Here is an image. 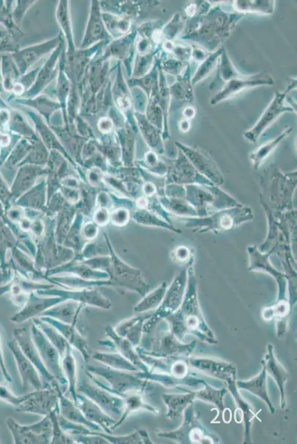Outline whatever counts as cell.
<instances>
[{
    "instance_id": "obj_1",
    "label": "cell",
    "mask_w": 297,
    "mask_h": 444,
    "mask_svg": "<svg viewBox=\"0 0 297 444\" xmlns=\"http://www.w3.org/2000/svg\"><path fill=\"white\" fill-rule=\"evenodd\" d=\"M183 299L181 309L168 317L173 334L181 340L185 334L192 332L202 339L214 343L213 333L206 325L198 305L195 287L188 289Z\"/></svg>"
},
{
    "instance_id": "obj_2",
    "label": "cell",
    "mask_w": 297,
    "mask_h": 444,
    "mask_svg": "<svg viewBox=\"0 0 297 444\" xmlns=\"http://www.w3.org/2000/svg\"><path fill=\"white\" fill-rule=\"evenodd\" d=\"M86 373L96 385L121 398L132 392L144 393L148 385V380L137 374H128L108 367L89 366Z\"/></svg>"
},
{
    "instance_id": "obj_3",
    "label": "cell",
    "mask_w": 297,
    "mask_h": 444,
    "mask_svg": "<svg viewBox=\"0 0 297 444\" xmlns=\"http://www.w3.org/2000/svg\"><path fill=\"white\" fill-rule=\"evenodd\" d=\"M31 331L32 339L45 367L47 371L57 380L61 391L65 393L68 387V383L61 367V359L58 350L47 339L43 331L33 323Z\"/></svg>"
},
{
    "instance_id": "obj_4",
    "label": "cell",
    "mask_w": 297,
    "mask_h": 444,
    "mask_svg": "<svg viewBox=\"0 0 297 444\" xmlns=\"http://www.w3.org/2000/svg\"><path fill=\"white\" fill-rule=\"evenodd\" d=\"M6 425L16 444L51 443L52 422L49 415L44 416L39 422L29 426H22L10 417Z\"/></svg>"
},
{
    "instance_id": "obj_5",
    "label": "cell",
    "mask_w": 297,
    "mask_h": 444,
    "mask_svg": "<svg viewBox=\"0 0 297 444\" xmlns=\"http://www.w3.org/2000/svg\"><path fill=\"white\" fill-rule=\"evenodd\" d=\"M52 388H43L24 393L18 397L16 410L43 416L48 415L59 405V392Z\"/></svg>"
},
{
    "instance_id": "obj_6",
    "label": "cell",
    "mask_w": 297,
    "mask_h": 444,
    "mask_svg": "<svg viewBox=\"0 0 297 444\" xmlns=\"http://www.w3.org/2000/svg\"><path fill=\"white\" fill-rule=\"evenodd\" d=\"M14 336L24 355L38 369L44 388H52L56 391H61L57 380L47 371L45 367L32 339L31 330L27 327L16 329L14 331Z\"/></svg>"
},
{
    "instance_id": "obj_7",
    "label": "cell",
    "mask_w": 297,
    "mask_h": 444,
    "mask_svg": "<svg viewBox=\"0 0 297 444\" xmlns=\"http://www.w3.org/2000/svg\"><path fill=\"white\" fill-rule=\"evenodd\" d=\"M77 392L91 399L109 416L115 419L121 417L125 410L123 399L97 385L84 380L79 385ZM118 422V421H117Z\"/></svg>"
},
{
    "instance_id": "obj_8",
    "label": "cell",
    "mask_w": 297,
    "mask_h": 444,
    "mask_svg": "<svg viewBox=\"0 0 297 444\" xmlns=\"http://www.w3.org/2000/svg\"><path fill=\"white\" fill-rule=\"evenodd\" d=\"M8 346L13 354L18 372L22 380V388L24 393L32 392L31 390H40L44 388L42 377L38 369L24 355L15 339L8 343Z\"/></svg>"
},
{
    "instance_id": "obj_9",
    "label": "cell",
    "mask_w": 297,
    "mask_h": 444,
    "mask_svg": "<svg viewBox=\"0 0 297 444\" xmlns=\"http://www.w3.org/2000/svg\"><path fill=\"white\" fill-rule=\"evenodd\" d=\"M286 94L276 92L273 101L271 102L262 117L254 128L244 133V138L251 142H256L265 130L284 112L293 111L292 108L284 105Z\"/></svg>"
},
{
    "instance_id": "obj_10",
    "label": "cell",
    "mask_w": 297,
    "mask_h": 444,
    "mask_svg": "<svg viewBox=\"0 0 297 444\" xmlns=\"http://www.w3.org/2000/svg\"><path fill=\"white\" fill-rule=\"evenodd\" d=\"M274 84L275 80L267 73H259L256 76L246 78L239 77L232 79L227 82L224 89L213 98L211 104L215 105L246 89H252L259 85H271Z\"/></svg>"
},
{
    "instance_id": "obj_11",
    "label": "cell",
    "mask_w": 297,
    "mask_h": 444,
    "mask_svg": "<svg viewBox=\"0 0 297 444\" xmlns=\"http://www.w3.org/2000/svg\"><path fill=\"white\" fill-rule=\"evenodd\" d=\"M105 332L109 339L99 341V343L126 357L128 361L144 373L150 371V369L142 360L139 354L134 350L133 345L130 341L118 335L112 326L109 325L105 327Z\"/></svg>"
},
{
    "instance_id": "obj_12",
    "label": "cell",
    "mask_w": 297,
    "mask_h": 444,
    "mask_svg": "<svg viewBox=\"0 0 297 444\" xmlns=\"http://www.w3.org/2000/svg\"><path fill=\"white\" fill-rule=\"evenodd\" d=\"M40 318L44 322L55 327L67 340L72 348L78 350L86 363L90 362L91 352L89 344L77 327L61 323L60 320L46 316H41Z\"/></svg>"
},
{
    "instance_id": "obj_13",
    "label": "cell",
    "mask_w": 297,
    "mask_h": 444,
    "mask_svg": "<svg viewBox=\"0 0 297 444\" xmlns=\"http://www.w3.org/2000/svg\"><path fill=\"white\" fill-rule=\"evenodd\" d=\"M76 404L89 422L100 427L103 429L104 433L109 435L113 434L111 428L116 424L117 421L107 415L91 399L84 396L82 393L78 392Z\"/></svg>"
},
{
    "instance_id": "obj_14",
    "label": "cell",
    "mask_w": 297,
    "mask_h": 444,
    "mask_svg": "<svg viewBox=\"0 0 297 444\" xmlns=\"http://www.w3.org/2000/svg\"><path fill=\"white\" fill-rule=\"evenodd\" d=\"M185 412L187 413H185V422L179 429L169 434H159V436L182 441V443H185V441L203 443L204 436L201 429L195 425L193 407L188 406Z\"/></svg>"
},
{
    "instance_id": "obj_15",
    "label": "cell",
    "mask_w": 297,
    "mask_h": 444,
    "mask_svg": "<svg viewBox=\"0 0 297 444\" xmlns=\"http://www.w3.org/2000/svg\"><path fill=\"white\" fill-rule=\"evenodd\" d=\"M65 300L61 298L56 299H40L32 295L29 302L23 307V309L10 318L12 323L20 324L36 316H40L44 312L54 306L55 305L63 302Z\"/></svg>"
},
{
    "instance_id": "obj_16",
    "label": "cell",
    "mask_w": 297,
    "mask_h": 444,
    "mask_svg": "<svg viewBox=\"0 0 297 444\" xmlns=\"http://www.w3.org/2000/svg\"><path fill=\"white\" fill-rule=\"evenodd\" d=\"M84 306L85 305L76 302H67L65 304L50 308L40 317L46 316L60 320L61 323L76 326L84 334V330L81 328V325H79V316Z\"/></svg>"
},
{
    "instance_id": "obj_17",
    "label": "cell",
    "mask_w": 297,
    "mask_h": 444,
    "mask_svg": "<svg viewBox=\"0 0 297 444\" xmlns=\"http://www.w3.org/2000/svg\"><path fill=\"white\" fill-rule=\"evenodd\" d=\"M191 365L197 369L213 377L228 381L235 379L236 370L231 364L224 362H220L209 359H191Z\"/></svg>"
},
{
    "instance_id": "obj_18",
    "label": "cell",
    "mask_w": 297,
    "mask_h": 444,
    "mask_svg": "<svg viewBox=\"0 0 297 444\" xmlns=\"http://www.w3.org/2000/svg\"><path fill=\"white\" fill-rule=\"evenodd\" d=\"M59 415L66 420L88 427L92 431H103L98 425L93 424L86 419L78 406L71 399H68L63 392H59ZM104 433V431H103Z\"/></svg>"
},
{
    "instance_id": "obj_19",
    "label": "cell",
    "mask_w": 297,
    "mask_h": 444,
    "mask_svg": "<svg viewBox=\"0 0 297 444\" xmlns=\"http://www.w3.org/2000/svg\"><path fill=\"white\" fill-rule=\"evenodd\" d=\"M268 351L262 363L265 366L266 373L277 382L281 393V408L284 409L286 407L284 385L289 379V374L286 369L277 360L271 344L268 345Z\"/></svg>"
},
{
    "instance_id": "obj_20",
    "label": "cell",
    "mask_w": 297,
    "mask_h": 444,
    "mask_svg": "<svg viewBox=\"0 0 297 444\" xmlns=\"http://www.w3.org/2000/svg\"><path fill=\"white\" fill-rule=\"evenodd\" d=\"M262 365V371L257 376L247 380H239L236 385L239 389L247 390L264 401L268 404L271 413H274L275 407L271 402L267 391V373L263 363Z\"/></svg>"
},
{
    "instance_id": "obj_21",
    "label": "cell",
    "mask_w": 297,
    "mask_h": 444,
    "mask_svg": "<svg viewBox=\"0 0 297 444\" xmlns=\"http://www.w3.org/2000/svg\"><path fill=\"white\" fill-rule=\"evenodd\" d=\"M151 316H138L123 320L114 330L118 335L127 339L133 346H138L142 341L145 320Z\"/></svg>"
},
{
    "instance_id": "obj_22",
    "label": "cell",
    "mask_w": 297,
    "mask_h": 444,
    "mask_svg": "<svg viewBox=\"0 0 297 444\" xmlns=\"http://www.w3.org/2000/svg\"><path fill=\"white\" fill-rule=\"evenodd\" d=\"M228 385V389L230 390L235 401L239 406V409L241 411V414L245 423V443H250V431L254 418L257 417L253 412L251 406L249 403L246 402L243 398L241 396L237 389L236 379H231L227 381Z\"/></svg>"
},
{
    "instance_id": "obj_23",
    "label": "cell",
    "mask_w": 297,
    "mask_h": 444,
    "mask_svg": "<svg viewBox=\"0 0 297 444\" xmlns=\"http://www.w3.org/2000/svg\"><path fill=\"white\" fill-rule=\"evenodd\" d=\"M61 367H63L65 377L68 383V392L74 403L77 400V366L75 357L73 354V348H70L61 357Z\"/></svg>"
},
{
    "instance_id": "obj_24",
    "label": "cell",
    "mask_w": 297,
    "mask_h": 444,
    "mask_svg": "<svg viewBox=\"0 0 297 444\" xmlns=\"http://www.w3.org/2000/svg\"><path fill=\"white\" fill-rule=\"evenodd\" d=\"M125 401V410L119 420L116 424L111 428V430L114 431L116 428L121 426L123 422L126 421V419L132 413L140 410H146L154 413H158V411L151 405H148L145 402L143 399L142 392H132L127 394L123 398Z\"/></svg>"
},
{
    "instance_id": "obj_25",
    "label": "cell",
    "mask_w": 297,
    "mask_h": 444,
    "mask_svg": "<svg viewBox=\"0 0 297 444\" xmlns=\"http://www.w3.org/2000/svg\"><path fill=\"white\" fill-rule=\"evenodd\" d=\"M93 360L99 363L104 364L108 367L121 370V371L137 372L139 369L133 365L126 357L121 354L97 351L93 355Z\"/></svg>"
},
{
    "instance_id": "obj_26",
    "label": "cell",
    "mask_w": 297,
    "mask_h": 444,
    "mask_svg": "<svg viewBox=\"0 0 297 444\" xmlns=\"http://www.w3.org/2000/svg\"><path fill=\"white\" fill-rule=\"evenodd\" d=\"M33 323L43 331L47 339L58 350L61 359L66 353L67 350L72 348L67 340L55 327L44 322L40 318H33Z\"/></svg>"
},
{
    "instance_id": "obj_27",
    "label": "cell",
    "mask_w": 297,
    "mask_h": 444,
    "mask_svg": "<svg viewBox=\"0 0 297 444\" xmlns=\"http://www.w3.org/2000/svg\"><path fill=\"white\" fill-rule=\"evenodd\" d=\"M163 398L169 409L167 415L170 419L180 416L196 399L194 392L184 394H164Z\"/></svg>"
},
{
    "instance_id": "obj_28",
    "label": "cell",
    "mask_w": 297,
    "mask_h": 444,
    "mask_svg": "<svg viewBox=\"0 0 297 444\" xmlns=\"http://www.w3.org/2000/svg\"><path fill=\"white\" fill-rule=\"evenodd\" d=\"M292 131V128L289 127L284 130L281 134L274 140H272L261 147H259L258 149L251 154L250 158L257 169L259 165L265 161V159L270 155V154L275 150V148L280 144V142L287 137Z\"/></svg>"
},
{
    "instance_id": "obj_29",
    "label": "cell",
    "mask_w": 297,
    "mask_h": 444,
    "mask_svg": "<svg viewBox=\"0 0 297 444\" xmlns=\"http://www.w3.org/2000/svg\"><path fill=\"white\" fill-rule=\"evenodd\" d=\"M167 291V283H163L155 290L147 295L146 297L135 307V312L144 313L158 307L162 302Z\"/></svg>"
},
{
    "instance_id": "obj_30",
    "label": "cell",
    "mask_w": 297,
    "mask_h": 444,
    "mask_svg": "<svg viewBox=\"0 0 297 444\" xmlns=\"http://www.w3.org/2000/svg\"><path fill=\"white\" fill-rule=\"evenodd\" d=\"M96 434L108 441L109 443L114 444H132V443H153L151 442L148 434L146 431H135L131 435L126 436H114L109 435L103 431H96Z\"/></svg>"
},
{
    "instance_id": "obj_31",
    "label": "cell",
    "mask_w": 297,
    "mask_h": 444,
    "mask_svg": "<svg viewBox=\"0 0 297 444\" xmlns=\"http://www.w3.org/2000/svg\"><path fill=\"white\" fill-rule=\"evenodd\" d=\"M233 7L240 12H252L271 15L273 13L275 1H234Z\"/></svg>"
},
{
    "instance_id": "obj_32",
    "label": "cell",
    "mask_w": 297,
    "mask_h": 444,
    "mask_svg": "<svg viewBox=\"0 0 297 444\" xmlns=\"http://www.w3.org/2000/svg\"><path fill=\"white\" fill-rule=\"evenodd\" d=\"M59 405L49 414L52 422V439L51 443L73 444L77 443L70 434L61 429L59 421Z\"/></svg>"
},
{
    "instance_id": "obj_33",
    "label": "cell",
    "mask_w": 297,
    "mask_h": 444,
    "mask_svg": "<svg viewBox=\"0 0 297 444\" xmlns=\"http://www.w3.org/2000/svg\"><path fill=\"white\" fill-rule=\"evenodd\" d=\"M226 390H217L208 385L204 390L194 392L195 398L199 399L206 402L214 404L221 411L224 409V397Z\"/></svg>"
},
{
    "instance_id": "obj_34",
    "label": "cell",
    "mask_w": 297,
    "mask_h": 444,
    "mask_svg": "<svg viewBox=\"0 0 297 444\" xmlns=\"http://www.w3.org/2000/svg\"><path fill=\"white\" fill-rule=\"evenodd\" d=\"M222 52H224L222 51V49H220V50L210 56L208 59H206L199 68L197 69L195 75L192 80V86L205 78L209 72L213 69L219 56L222 54Z\"/></svg>"
},
{
    "instance_id": "obj_35",
    "label": "cell",
    "mask_w": 297,
    "mask_h": 444,
    "mask_svg": "<svg viewBox=\"0 0 297 444\" xmlns=\"http://www.w3.org/2000/svg\"><path fill=\"white\" fill-rule=\"evenodd\" d=\"M221 54L222 63L219 71L221 81L225 82V84L229 80L240 77L238 71L233 67L226 52L224 51Z\"/></svg>"
},
{
    "instance_id": "obj_36",
    "label": "cell",
    "mask_w": 297,
    "mask_h": 444,
    "mask_svg": "<svg viewBox=\"0 0 297 444\" xmlns=\"http://www.w3.org/2000/svg\"><path fill=\"white\" fill-rule=\"evenodd\" d=\"M47 49L45 46L43 45L41 48V46H37L34 49L31 48L29 51L24 52V66H31L36 61L37 59L40 57V56L47 52Z\"/></svg>"
},
{
    "instance_id": "obj_37",
    "label": "cell",
    "mask_w": 297,
    "mask_h": 444,
    "mask_svg": "<svg viewBox=\"0 0 297 444\" xmlns=\"http://www.w3.org/2000/svg\"><path fill=\"white\" fill-rule=\"evenodd\" d=\"M172 51L176 57H178L179 59L183 61L189 60L192 53L190 47L184 46H175L174 49H172Z\"/></svg>"
},
{
    "instance_id": "obj_38",
    "label": "cell",
    "mask_w": 297,
    "mask_h": 444,
    "mask_svg": "<svg viewBox=\"0 0 297 444\" xmlns=\"http://www.w3.org/2000/svg\"><path fill=\"white\" fill-rule=\"evenodd\" d=\"M0 370H1V372L5 379L8 382V383H10V382L12 381V378L10 373L8 371V369L6 367V364L5 362L2 344H1V337H0Z\"/></svg>"
},
{
    "instance_id": "obj_39",
    "label": "cell",
    "mask_w": 297,
    "mask_h": 444,
    "mask_svg": "<svg viewBox=\"0 0 297 444\" xmlns=\"http://www.w3.org/2000/svg\"><path fill=\"white\" fill-rule=\"evenodd\" d=\"M183 114L184 117L187 118L188 119H192L195 115V110L192 107H188L184 110Z\"/></svg>"
},
{
    "instance_id": "obj_40",
    "label": "cell",
    "mask_w": 297,
    "mask_h": 444,
    "mask_svg": "<svg viewBox=\"0 0 297 444\" xmlns=\"http://www.w3.org/2000/svg\"><path fill=\"white\" fill-rule=\"evenodd\" d=\"M196 4H190L185 8V13H187L188 16L192 17L196 13Z\"/></svg>"
},
{
    "instance_id": "obj_41",
    "label": "cell",
    "mask_w": 297,
    "mask_h": 444,
    "mask_svg": "<svg viewBox=\"0 0 297 444\" xmlns=\"http://www.w3.org/2000/svg\"><path fill=\"white\" fill-rule=\"evenodd\" d=\"M180 128L183 132H188L190 128V124L188 120H183L181 122Z\"/></svg>"
}]
</instances>
